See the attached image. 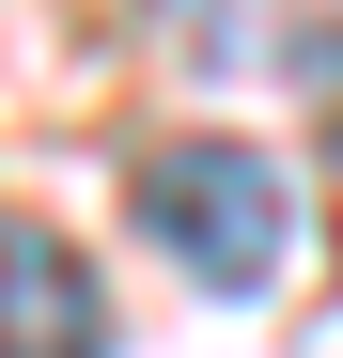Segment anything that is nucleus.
Masks as SVG:
<instances>
[{"mask_svg":"<svg viewBox=\"0 0 343 358\" xmlns=\"http://www.w3.org/2000/svg\"><path fill=\"white\" fill-rule=\"evenodd\" d=\"M141 234L203 296H265L281 250H297V171H281L265 141H156L141 156Z\"/></svg>","mask_w":343,"mask_h":358,"instance_id":"f257e3e1","label":"nucleus"},{"mask_svg":"<svg viewBox=\"0 0 343 358\" xmlns=\"http://www.w3.org/2000/svg\"><path fill=\"white\" fill-rule=\"evenodd\" d=\"M0 358H109V296L47 218H0Z\"/></svg>","mask_w":343,"mask_h":358,"instance_id":"f03ea898","label":"nucleus"}]
</instances>
